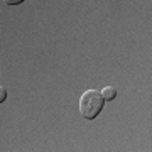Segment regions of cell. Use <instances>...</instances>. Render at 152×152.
Returning a JSON list of instances; mask_svg holds the SVG:
<instances>
[{"instance_id": "6da1fadb", "label": "cell", "mask_w": 152, "mask_h": 152, "mask_svg": "<svg viewBox=\"0 0 152 152\" xmlns=\"http://www.w3.org/2000/svg\"><path fill=\"white\" fill-rule=\"evenodd\" d=\"M103 103L105 100L102 96V93L96 91V90H88L80 98V113H81L83 118L95 120L103 108Z\"/></svg>"}, {"instance_id": "7a4b0ae2", "label": "cell", "mask_w": 152, "mask_h": 152, "mask_svg": "<svg viewBox=\"0 0 152 152\" xmlns=\"http://www.w3.org/2000/svg\"><path fill=\"white\" fill-rule=\"evenodd\" d=\"M100 93H102V96H103L105 102H112V100L117 98V90L113 86H105Z\"/></svg>"}, {"instance_id": "3957f363", "label": "cell", "mask_w": 152, "mask_h": 152, "mask_svg": "<svg viewBox=\"0 0 152 152\" xmlns=\"http://www.w3.org/2000/svg\"><path fill=\"white\" fill-rule=\"evenodd\" d=\"M7 100V90L4 86H0V103H4Z\"/></svg>"}, {"instance_id": "277c9868", "label": "cell", "mask_w": 152, "mask_h": 152, "mask_svg": "<svg viewBox=\"0 0 152 152\" xmlns=\"http://www.w3.org/2000/svg\"><path fill=\"white\" fill-rule=\"evenodd\" d=\"M7 5H19V4H22L24 0H4Z\"/></svg>"}]
</instances>
